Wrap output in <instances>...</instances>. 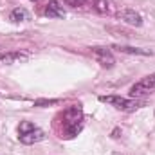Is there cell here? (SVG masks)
I'll return each mask as SVG.
<instances>
[{"label": "cell", "instance_id": "10", "mask_svg": "<svg viewBox=\"0 0 155 155\" xmlns=\"http://www.w3.org/2000/svg\"><path fill=\"white\" fill-rule=\"evenodd\" d=\"M114 49H117L119 52H124V54H139V56H152L150 51H144V49H139V47H128V45H114Z\"/></svg>", "mask_w": 155, "mask_h": 155}, {"label": "cell", "instance_id": "2", "mask_svg": "<svg viewBox=\"0 0 155 155\" xmlns=\"http://www.w3.org/2000/svg\"><path fill=\"white\" fill-rule=\"evenodd\" d=\"M99 101L103 103H108L110 107H114L121 112H135L139 110L141 107H144V101H139V99H126V97H121V96H99Z\"/></svg>", "mask_w": 155, "mask_h": 155}, {"label": "cell", "instance_id": "9", "mask_svg": "<svg viewBox=\"0 0 155 155\" xmlns=\"http://www.w3.org/2000/svg\"><path fill=\"white\" fill-rule=\"evenodd\" d=\"M9 18H11L13 22L20 24V22H27V20L31 18V15H29V11H27V9H24V7H15V9L11 11Z\"/></svg>", "mask_w": 155, "mask_h": 155}, {"label": "cell", "instance_id": "7", "mask_svg": "<svg viewBox=\"0 0 155 155\" xmlns=\"http://www.w3.org/2000/svg\"><path fill=\"white\" fill-rule=\"evenodd\" d=\"M29 58L27 52H22V51H13V52H5V54H0V61L5 63V65H11V63H20V61H25Z\"/></svg>", "mask_w": 155, "mask_h": 155}, {"label": "cell", "instance_id": "3", "mask_svg": "<svg viewBox=\"0 0 155 155\" xmlns=\"http://www.w3.org/2000/svg\"><path fill=\"white\" fill-rule=\"evenodd\" d=\"M18 139L24 144H35V143H40L45 139V134L41 128L35 126L31 121H22L18 126Z\"/></svg>", "mask_w": 155, "mask_h": 155}, {"label": "cell", "instance_id": "11", "mask_svg": "<svg viewBox=\"0 0 155 155\" xmlns=\"http://www.w3.org/2000/svg\"><path fill=\"white\" fill-rule=\"evenodd\" d=\"M92 5H94V9H96L99 15H107V13L110 11V2H108V0H94Z\"/></svg>", "mask_w": 155, "mask_h": 155}, {"label": "cell", "instance_id": "4", "mask_svg": "<svg viewBox=\"0 0 155 155\" xmlns=\"http://www.w3.org/2000/svg\"><path fill=\"white\" fill-rule=\"evenodd\" d=\"M152 92H155V72L150 74V76H146V78H143L141 81H137L130 88V96L135 97V99L141 97V96H148Z\"/></svg>", "mask_w": 155, "mask_h": 155}, {"label": "cell", "instance_id": "13", "mask_svg": "<svg viewBox=\"0 0 155 155\" xmlns=\"http://www.w3.org/2000/svg\"><path fill=\"white\" fill-rule=\"evenodd\" d=\"M67 5H71V7H79V5H83V4H87L88 0H63Z\"/></svg>", "mask_w": 155, "mask_h": 155}, {"label": "cell", "instance_id": "14", "mask_svg": "<svg viewBox=\"0 0 155 155\" xmlns=\"http://www.w3.org/2000/svg\"><path fill=\"white\" fill-rule=\"evenodd\" d=\"M31 2H36V0H31Z\"/></svg>", "mask_w": 155, "mask_h": 155}, {"label": "cell", "instance_id": "1", "mask_svg": "<svg viewBox=\"0 0 155 155\" xmlns=\"http://www.w3.org/2000/svg\"><path fill=\"white\" fill-rule=\"evenodd\" d=\"M63 128H65V137H74L83 128V110L79 105H72L63 112Z\"/></svg>", "mask_w": 155, "mask_h": 155}, {"label": "cell", "instance_id": "8", "mask_svg": "<svg viewBox=\"0 0 155 155\" xmlns=\"http://www.w3.org/2000/svg\"><path fill=\"white\" fill-rule=\"evenodd\" d=\"M45 16H49V18H63L65 16V9H63V5L60 2L51 0L47 4V7H45Z\"/></svg>", "mask_w": 155, "mask_h": 155}, {"label": "cell", "instance_id": "6", "mask_svg": "<svg viewBox=\"0 0 155 155\" xmlns=\"http://www.w3.org/2000/svg\"><path fill=\"white\" fill-rule=\"evenodd\" d=\"M117 18L128 25H134V27H141L143 25V16L135 11V9H130V7H121L117 11Z\"/></svg>", "mask_w": 155, "mask_h": 155}, {"label": "cell", "instance_id": "5", "mask_svg": "<svg viewBox=\"0 0 155 155\" xmlns=\"http://www.w3.org/2000/svg\"><path fill=\"white\" fill-rule=\"evenodd\" d=\"M90 52H92L94 60H96L101 67L112 69V67L116 65V58H114V54L110 52V49H107V47H92Z\"/></svg>", "mask_w": 155, "mask_h": 155}, {"label": "cell", "instance_id": "12", "mask_svg": "<svg viewBox=\"0 0 155 155\" xmlns=\"http://www.w3.org/2000/svg\"><path fill=\"white\" fill-rule=\"evenodd\" d=\"M58 99H36L35 107H49V105H56Z\"/></svg>", "mask_w": 155, "mask_h": 155}]
</instances>
